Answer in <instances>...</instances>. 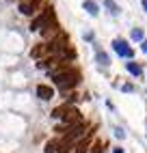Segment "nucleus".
I'll use <instances>...</instances> for the list:
<instances>
[{
    "label": "nucleus",
    "mask_w": 147,
    "mask_h": 153,
    "mask_svg": "<svg viewBox=\"0 0 147 153\" xmlns=\"http://www.w3.org/2000/svg\"><path fill=\"white\" fill-rule=\"evenodd\" d=\"M50 76H52V80H54L58 91H69L74 86H78V82H80V74L71 67H65V65L54 69V71H50Z\"/></svg>",
    "instance_id": "obj_1"
},
{
    "label": "nucleus",
    "mask_w": 147,
    "mask_h": 153,
    "mask_svg": "<svg viewBox=\"0 0 147 153\" xmlns=\"http://www.w3.org/2000/svg\"><path fill=\"white\" fill-rule=\"evenodd\" d=\"M52 24H54V11H52V9H46V11L30 24V30H41V33H44V30H48Z\"/></svg>",
    "instance_id": "obj_2"
},
{
    "label": "nucleus",
    "mask_w": 147,
    "mask_h": 153,
    "mask_svg": "<svg viewBox=\"0 0 147 153\" xmlns=\"http://www.w3.org/2000/svg\"><path fill=\"white\" fill-rule=\"evenodd\" d=\"M112 50L121 58H132L134 56V50L128 45V41H123V39H115V41H112Z\"/></svg>",
    "instance_id": "obj_3"
},
{
    "label": "nucleus",
    "mask_w": 147,
    "mask_h": 153,
    "mask_svg": "<svg viewBox=\"0 0 147 153\" xmlns=\"http://www.w3.org/2000/svg\"><path fill=\"white\" fill-rule=\"evenodd\" d=\"M39 4H41V0H20V13L22 15H35L39 11Z\"/></svg>",
    "instance_id": "obj_4"
},
{
    "label": "nucleus",
    "mask_w": 147,
    "mask_h": 153,
    "mask_svg": "<svg viewBox=\"0 0 147 153\" xmlns=\"http://www.w3.org/2000/svg\"><path fill=\"white\" fill-rule=\"evenodd\" d=\"M37 97L44 99V101H50L52 97H54V88L48 86V84H39L37 86Z\"/></svg>",
    "instance_id": "obj_5"
},
{
    "label": "nucleus",
    "mask_w": 147,
    "mask_h": 153,
    "mask_svg": "<svg viewBox=\"0 0 147 153\" xmlns=\"http://www.w3.org/2000/svg\"><path fill=\"white\" fill-rule=\"evenodd\" d=\"M71 108H74V106H71V101H65L63 106H58V108H54V110H52V117H54V119H63V117H65Z\"/></svg>",
    "instance_id": "obj_6"
},
{
    "label": "nucleus",
    "mask_w": 147,
    "mask_h": 153,
    "mask_svg": "<svg viewBox=\"0 0 147 153\" xmlns=\"http://www.w3.org/2000/svg\"><path fill=\"white\" fill-rule=\"evenodd\" d=\"M82 9H85L89 15H93V17L100 15V7H98L95 0H85V2H82Z\"/></svg>",
    "instance_id": "obj_7"
},
{
    "label": "nucleus",
    "mask_w": 147,
    "mask_h": 153,
    "mask_svg": "<svg viewBox=\"0 0 147 153\" xmlns=\"http://www.w3.org/2000/svg\"><path fill=\"white\" fill-rule=\"evenodd\" d=\"M104 9H106L112 17H117V15L121 13V9H119V4L115 2V0H104Z\"/></svg>",
    "instance_id": "obj_8"
},
{
    "label": "nucleus",
    "mask_w": 147,
    "mask_h": 153,
    "mask_svg": "<svg viewBox=\"0 0 147 153\" xmlns=\"http://www.w3.org/2000/svg\"><path fill=\"white\" fill-rule=\"evenodd\" d=\"M125 71L132 74V76H141L143 74V67L139 63H134V60H128V63H125Z\"/></svg>",
    "instance_id": "obj_9"
},
{
    "label": "nucleus",
    "mask_w": 147,
    "mask_h": 153,
    "mask_svg": "<svg viewBox=\"0 0 147 153\" xmlns=\"http://www.w3.org/2000/svg\"><path fill=\"white\" fill-rule=\"evenodd\" d=\"M95 60H98V65H102V67H108V65H110V56H108L106 52H102V50H98Z\"/></svg>",
    "instance_id": "obj_10"
},
{
    "label": "nucleus",
    "mask_w": 147,
    "mask_h": 153,
    "mask_svg": "<svg viewBox=\"0 0 147 153\" xmlns=\"http://www.w3.org/2000/svg\"><path fill=\"white\" fill-rule=\"evenodd\" d=\"M48 52H50V45H37L30 54H33V58H39V56H46Z\"/></svg>",
    "instance_id": "obj_11"
},
{
    "label": "nucleus",
    "mask_w": 147,
    "mask_h": 153,
    "mask_svg": "<svg viewBox=\"0 0 147 153\" xmlns=\"http://www.w3.org/2000/svg\"><path fill=\"white\" fill-rule=\"evenodd\" d=\"M130 37H132V41H141V43L147 39V37H145V33H143V28H134Z\"/></svg>",
    "instance_id": "obj_12"
},
{
    "label": "nucleus",
    "mask_w": 147,
    "mask_h": 153,
    "mask_svg": "<svg viewBox=\"0 0 147 153\" xmlns=\"http://www.w3.org/2000/svg\"><path fill=\"white\" fill-rule=\"evenodd\" d=\"M112 134H115V138H117V140H123V138H125V131H123L121 127H115Z\"/></svg>",
    "instance_id": "obj_13"
},
{
    "label": "nucleus",
    "mask_w": 147,
    "mask_h": 153,
    "mask_svg": "<svg viewBox=\"0 0 147 153\" xmlns=\"http://www.w3.org/2000/svg\"><path fill=\"white\" fill-rule=\"evenodd\" d=\"M121 91H125V93H132L134 86H132V84H123V86H121Z\"/></svg>",
    "instance_id": "obj_14"
},
{
    "label": "nucleus",
    "mask_w": 147,
    "mask_h": 153,
    "mask_svg": "<svg viewBox=\"0 0 147 153\" xmlns=\"http://www.w3.org/2000/svg\"><path fill=\"white\" fill-rule=\"evenodd\" d=\"M141 52H143V54H147V39H145V41L141 43Z\"/></svg>",
    "instance_id": "obj_15"
},
{
    "label": "nucleus",
    "mask_w": 147,
    "mask_h": 153,
    "mask_svg": "<svg viewBox=\"0 0 147 153\" xmlns=\"http://www.w3.org/2000/svg\"><path fill=\"white\" fill-rule=\"evenodd\" d=\"M93 149H95V151H91V153H102V145H95Z\"/></svg>",
    "instance_id": "obj_16"
},
{
    "label": "nucleus",
    "mask_w": 147,
    "mask_h": 153,
    "mask_svg": "<svg viewBox=\"0 0 147 153\" xmlns=\"http://www.w3.org/2000/svg\"><path fill=\"white\" fill-rule=\"evenodd\" d=\"M141 4H143V11L147 13V0H141Z\"/></svg>",
    "instance_id": "obj_17"
},
{
    "label": "nucleus",
    "mask_w": 147,
    "mask_h": 153,
    "mask_svg": "<svg viewBox=\"0 0 147 153\" xmlns=\"http://www.w3.org/2000/svg\"><path fill=\"white\" fill-rule=\"evenodd\" d=\"M112 153H123V149H121V147H115V149H112Z\"/></svg>",
    "instance_id": "obj_18"
},
{
    "label": "nucleus",
    "mask_w": 147,
    "mask_h": 153,
    "mask_svg": "<svg viewBox=\"0 0 147 153\" xmlns=\"http://www.w3.org/2000/svg\"><path fill=\"white\" fill-rule=\"evenodd\" d=\"M145 93H147V88H145Z\"/></svg>",
    "instance_id": "obj_19"
}]
</instances>
